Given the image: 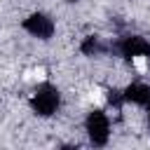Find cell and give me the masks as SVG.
Returning a JSON list of instances; mask_svg holds the SVG:
<instances>
[{"label":"cell","instance_id":"1","mask_svg":"<svg viewBox=\"0 0 150 150\" xmlns=\"http://www.w3.org/2000/svg\"><path fill=\"white\" fill-rule=\"evenodd\" d=\"M30 108L40 117H52L61 108V91L54 84H49V82L38 84L35 91L30 94Z\"/></svg>","mask_w":150,"mask_h":150},{"label":"cell","instance_id":"2","mask_svg":"<svg viewBox=\"0 0 150 150\" xmlns=\"http://www.w3.org/2000/svg\"><path fill=\"white\" fill-rule=\"evenodd\" d=\"M84 131L91 141V145H98L103 148L110 138V120L103 110H91L87 117H84Z\"/></svg>","mask_w":150,"mask_h":150},{"label":"cell","instance_id":"3","mask_svg":"<svg viewBox=\"0 0 150 150\" xmlns=\"http://www.w3.org/2000/svg\"><path fill=\"white\" fill-rule=\"evenodd\" d=\"M23 30L26 33H30L33 38H38V40H49L52 35H54V19L49 16V14H45V12H33V14H28L26 19H23Z\"/></svg>","mask_w":150,"mask_h":150},{"label":"cell","instance_id":"4","mask_svg":"<svg viewBox=\"0 0 150 150\" xmlns=\"http://www.w3.org/2000/svg\"><path fill=\"white\" fill-rule=\"evenodd\" d=\"M117 49L124 59H136V56H150V42L138 38V35H127L117 42Z\"/></svg>","mask_w":150,"mask_h":150},{"label":"cell","instance_id":"5","mask_svg":"<svg viewBox=\"0 0 150 150\" xmlns=\"http://www.w3.org/2000/svg\"><path fill=\"white\" fill-rule=\"evenodd\" d=\"M122 101L145 108L150 103V84H145V82H131V84H127L124 91H122Z\"/></svg>","mask_w":150,"mask_h":150},{"label":"cell","instance_id":"6","mask_svg":"<svg viewBox=\"0 0 150 150\" xmlns=\"http://www.w3.org/2000/svg\"><path fill=\"white\" fill-rule=\"evenodd\" d=\"M82 52H84V54H98V52H101V45H98V38H94V35H89V38L84 40V45H82Z\"/></svg>","mask_w":150,"mask_h":150},{"label":"cell","instance_id":"7","mask_svg":"<svg viewBox=\"0 0 150 150\" xmlns=\"http://www.w3.org/2000/svg\"><path fill=\"white\" fill-rule=\"evenodd\" d=\"M145 108H148V120H150V103H148V105H145Z\"/></svg>","mask_w":150,"mask_h":150},{"label":"cell","instance_id":"8","mask_svg":"<svg viewBox=\"0 0 150 150\" xmlns=\"http://www.w3.org/2000/svg\"><path fill=\"white\" fill-rule=\"evenodd\" d=\"M66 2H77V0H66Z\"/></svg>","mask_w":150,"mask_h":150}]
</instances>
